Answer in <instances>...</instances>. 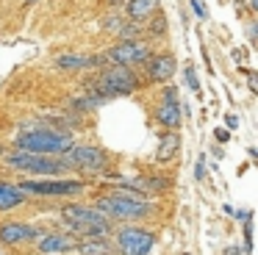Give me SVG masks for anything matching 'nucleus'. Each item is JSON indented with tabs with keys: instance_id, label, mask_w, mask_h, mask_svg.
Masks as SVG:
<instances>
[{
	"instance_id": "obj_1",
	"label": "nucleus",
	"mask_w": 258,
	"mask_h": 255,
	"mask_svg": "<svg viewBox=\"0 0 258 255\" xmlns=\"http://www.w3.org/2000/svg\"><path fill=\"white\" fill-rule=\"evenodd\" d=\"M95 208L100 211L106 219H122V222H131V219H147L153 214V205L147 203L142 194L131 192V188H117L111 194H100L95 200Z\"/></svg>"
},
{
	"instance_id": "obj_2",
	"label": "nucleus",
	"mask_w": 258,
	"mask_h": 255,
	"mask_svg": "<svg viewBox=\"0 0 258 255\" xmlns=\"http://www.w3.org/2000/svg\"><path fill=\"white\" fill-rule=\"evenodd\" d=\"M61 222L81 238H106L111 233V219H106L95 205H81V203L64 205Z\"/></svg>"
},
{
	"instance_id": "obj_3",
	"label": "nucleus",
	"mask_w": 258,
	"mask_h": 255,
	"mask_svg": "<svg viewBox=\"0 0 258 255\" xmlns=\"http://www.w3.org/2000/svg\"><path fill=\"white\" fill-rule=\"evenodd\" d=\"M73 147V136L67 131H50V128H39V131H23L14 136V150L34 155H64Z\"/></svg>"
},
{
	"instance_id": "obj_4",
	"label": "nucleus",
	"mask_w": 258,
	"mask_h": 255,
	"mask_svg": "<svg viewBox=\"0 0 258 255\" xmlns=\"http://www.w3.org/2000/svg\"><path fill=\"white\" fill-rule=\"evenodd\" d=\"M3 164L9 169L17 172H28V175H45V177H58L67 175V166L61 164V158H50V155H34V153H23V150H12V153L0 155Z\"/></svg>"
},
{
	"instance_id": "obj_5",
	"label": "nucleus",
	"mask_w": 258,
	"mask_h": 255,
	"mask_svg": "<svg viewBox=\"0 0 258 255\" xmlns=\"http://www.w3.org/2000/svg\"><path fill=\"white\" fill-rule=\"evenodd\" d=\"M95 89V100L100 97H119V94H134L139 89V78L131 67H111V70L100 72L92 83Z\"/></svg>"
},
{
	"instance_id": "obj_6",
	"label": "nucleus",
	"mask_w": 258,
	"mask_h": 255,
	"mask_svg": "<svg viewBox=\"0 0 258 255\" xmlns=\"http://www.w3.org/2000/svg\"><path fill=\"white\" fill-rule=\"evenodd\" d=\"M61 164L67 169H81V172H100L108 164L106 150L95 147V144H73L67 153L61 155Z\"/></svg>"
},
{
	"instance_id": "obj_7",
	"label": "nucleus",
	"mask_w": 258,
	"mask_h": 255,
	"mask_svg": "<svg viewBox=\"0 0 258 255\" xmlns=\"http://www.w3.org/2000/svg\"><path fill=\"white\" fill-rule=\"evenodd\" d=\"M20 192L36 194V197H73L86 188L84 180H70V177H53V180H20Z\"/></svg>"
},
{
	"instance_id": "obj_8",
	"label": "nucleus",
	"mask_w": 258,
	"mask_h": 255,
	"mask_svg": "<svg viewBox=\"0 0 258 255\" xmlns=\"http://www.w3.org/2000/svg\"><path fill=\"white\" fill-rule=\"evenodd\" d=\"M114 241L119 255H150L156 247V236L142 227H119L114 233Z\"/></svg>"
},
{
	"instance_id": "obj_9",
	"label": "nucleus",
	"mask_w": 258,
	"mask_h": 255,
	"mask_svg": "<svg viewBox=\"0 0 258 255\" xmlns=\"http://www.w3.org/2000/svg\"><path fill=\"white\" fill-rule=\"evenodd\" d=\"M42 233H45L42 227L28 225V222H20V219L0 222V244H3V247H20V244L39 241Z\"/></svg>"
},
{
	"instance_id": "obj_10",
	"label": "nucleus",
	"mask_w": 258,
	"mask_h": 255,
	"mask_svg": "<svg viewBox=\"0 0 258 255\" xmlns=\"http://www.w3.org/2000/svg\"><path fill=\"white\" fill-rule=\"evenodd\" d=\"M108 58L117 61V67H131V64H142V61L150 58V47L136 39H125V42L114 44L108 50Z\"/></svg>"
},
{
	"instance_id": "obj_11",
	"label": "nucleus",
	"mask_w": 258,
	"mask_h": 255,
	"mask_svg": "<svg viewBox=\"0 0 258 255\" xmlns=\"http://www.w3.org/2000/svg\"><path fill=\"white\" fill-rule=\"evenodd\" d=\"M156 119L161 122L167 131H175L180 125V103H178V89L167 86L161 94V105L156 108Z\"/></svg>"
},
{
	"instance_id": "obj_12",
	"label": "nucleus",
	"mask_w": 258,
	"mask_h": 255,
	"mask_svg": "<svg viewBox=\"0 0 258 255\" xmlns=\"http://www.w3.org/2000/svg\"><path fill=\"white\" fill-rule=\"evenodd\" d=\"M78 238L70 236V233H42V238L36 241V249L42 255H64V252H73Z\"/></svg>"
},
{
	"instance_id": "obj_13",
	"label": "nucleus",
	"mask_w": 258,
	"mask_h": 255,
	"mask_svg": "<svg viewBox=\"0 0 258 255\" xmlns=\"http://www.w3.org/2000/svg\"><path fill=\"white\" fill-rule=\"evenodd\" d=\"M178 70V61H175L172 53H161V55H150L147 58V78L156 83H164L175 75Z\"/></svg>"
},
{
	"instance_id": "obj_14",
	"label": "nucleus",
	"mask_w": 258,
	"mask_h": 255,
	"mask_svg": "<svg viewBox=\"0 0 258 255\" xmlns=\"http://www.w3.org/2000/svg\"><path fill=\"white\" fill-rule=\"evenodd\" d=\"M103 55H73V53H67V55H56V70H61V72H81V70H95V67H103Z\"/></svg>"
},
{
	"instance_id": "obj_15",
	"label": "nucleus",
	"mask_w": 258,
	"mask_h": 255,
	"mask_svg": "<svg viewBox=\"0 0 258 255\" xmlns=\"http://www.w3.org/2000/svg\"><path fill=\"white\" fill-rule=\"evenodd\" d=\"M25 192H20L17 183H9V180H0V214L6 211H14L20 205H25Z\"/></svg>"
},
{
	"instance_id": "obj_16",
	"label": "nucleus",
	"mask_w": 258,
	"mask_h": 255,
	"mask_svg": "<svg viewBox=\"0 0 258 255\" xmlns=\"http://www.w3.org/2000/svg\"><path fill=\"white\" fill-rule=\"evenodd\" d=\"M178 147H180V136L175 131H164L161 133V142H158V153H156V161L158 164H169V161L178 155Z\"/></svg>"
},
{
	"instance_id": "obj_17",
	"label": "nucleus",
	"mask_w": 258,
	"mask_h": 255,
	"mask_svg": "<svg viewBox=\"0 0 258 255\" xmlns=\"http://www.w3.org/2000/svg\"><path fill=\"white\" fill-rule=\"evenodd\" d=\"M158 11V0H125V14L136 22H145Z\"/></svg>"
},
{
	"instance_id": "obj_18",
	"label": "nucleus",
	"mask_w": 258,
	"mask_h": 255,
	"mask_svg": "<svg viewBox=\"0 0 258 255\" xmlns=\"http://www.w3.org/2000/svg\"><path fill=\"white\" fill-rule=\"evenodd\" d=\"M75 249H78L81 255H114L117 252V247H114L108 238H81V241L75 244Z\"/></svg>"
},
{
	"instance_id": "obj_19",
	"label": "nucleus",
	"mask_w": 258,
	"mask_h": 255,
	"mask_svg": "<svg viewBox=\"0 0 258 255\" xmlns=\"http://www.w3.org/2000/svg\"><path fill=\"white\" fill-rule=\"evenodd\" d=\"M183 75H186V83L191 86V92H200V78H197V70H195V64L183 67Z\"/></svg>"
},
{
	"instance_id": "obj_20",
	"label": "nucleus",
	"mask_w": 258,
	"mask_h": 255,
	"mask_svg": "<svg viewBox=\"0 0 258 255\" xmlns=\"http://www.w3.org/2000/svg\"><path fill=\"white\" fill-rule=\"evenodd\" d=\"M191 9H195V14L203 17V20L208 17V11H206V6H203V0H191Z\"/></svg>"
},
{
	"instance_id": "obj_21",
	"label": "nucleus",
	"mask_w": 258,
	"mask_h": 255,
	"mask_svg": "<svg viewBox=\"0 0 258 255\" xmlns=\"http://www.w3.org/2000/svg\"><path fill=\"white\" fill-rule=\"evenodd\" d=\"M233 128H239V116L228 114V116H225V131H233Z\"/></svg>"
},
{
	"instance_id": "obj_22",
	"label": "nucleus",
	"mask_w": 258,
	"mask_h": 255,
	"mask_svg": "<svg viewBox=\"0 0 258 255\" xmlns=\"http://www.w3.org/2000/svg\"><path fill=\"white\" fill-rule=\"evenodd\" d=\"M206 177V161H197V166H195V180H203Z\"/></svg>"
},
{
	"instance_id": "obj_23",
	"label": "nucleus",
	"mask_w": 258,
	"mask_h": 255,
	"mask_svg": "<svg viewBox=\"0 0 258 255\" xmlns=\"http://www.w3.org/2000/svg\"><path fill=\"white\" fill-rule=\"evenodd\" d=\"M214 136H217L219 144H225V142L230 139V131H225V128H217V131H214Z\"/></svg>"
},
{
	"instance_id": "obj_24",
	"label": "nucleus",
	"mask_w": 258,
	"mask_h": 255,
	"mask_svg": "<svg viewBox=\"0 0 258 255\" xmlns=\"http://www.w3.org/2000/svg\"><path fill=\"white\" fill-rule=\"evenodd\" d=\"M150 33H156V36H161V33H164V20H161V17H158V20H156V22H153V28H150Z\"/></svg>"
},
{
	"instance_id": "obj_25",
	"label": "nucleus",
	"mask_w": 258,
	"mask_h": 255,
	"mask_svg": "<svg viewBox=\"0 0 258 255\" xmlns=\"http://www.w3.org/2000/svg\"><path fill=\"white\" fill-rule=\"evenodd\" d=\"M106 28H108V31H119V20H114V17H111V20H106Z\"/></svg>"
},
{
	"instance_id": "obj_26",
	"label": "nucleus",
	"mask_w": 258,
	"mask_h": 255,
	"mask_svg": "<svg viewBox=\"0 0 258 255\" xmlns=\"http://www.w3.org/2000/svg\"><path fill=\"white\" fill-rule=\"evenodd\" d=\"M225 255H239V247H236V249H233V247H230V249H225Z\"/></svg>"
},
{
	"instance_id": "obj_27",
	"label": "nucleus",
	"mask_w": 258,
	"mask_h": 255,
	"mask_svg": "<svg viewBox=\"0 0 258 255\" xmlns=\"http://www.w3.org/2000/svg\"><path fill=\"white\" fill-rule=\"evenodd\" d=\"M106 3H125V0H106Z\"/></svg>"
},
{
	"instance_id": "obj_28",
	"label": "nucleus",
	"mask_w": 258,
	"mask_h": 255,
	"mask_svg": "<svg viewBox=\"0 0 258 255\" xmlns=\"http://www.w3.org/2000/svg\"><path fill=\"white\" fill-rule=\"evenodd\" d=\"M25 3H28V6H34V3H39V0H25Z\"/></svg>"
},
{
	"instance_id": "obj_29",
	"label": "nucleus",
	"mask_w": 258,
	"mask_h": 255,
	"mask_svg": "<svg viewBox=\"0 0 258 255\" xmlns=\"http://www.w3.org/2000/svg\"><path fill=\"white\" fill-rule=\"evenodd\" d=\"M0 155H3V147H0Z\"/></svg>"
}]
</instances>
